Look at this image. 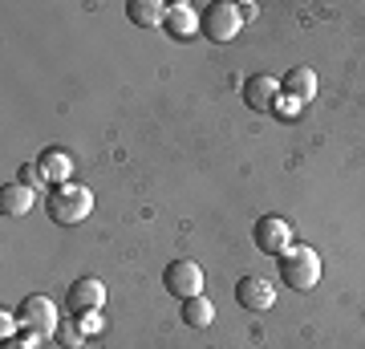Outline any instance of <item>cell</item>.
<instances>
[{"label": "cell", "mask_w": 365, "mask_h": 349, "mask_svg": "<svg viewBox=\"0 0 365 349\" xmlns=\"http://www.w3.org/2000/svg\"><path fill=\"white\" fill-rule=\"evenodd\" d=\"M45 211H49V220H53V223H61V228H73V223L90 220V211H93V191H90V187H81V183H57V187H49Z\"/></svg>", "instance_id": "cell-1"}, {"label": "cell", "mask_w": 365, "mask_h": 349, "mask_svg": "<svg viewBox=\"0 0 365 349\" xmlns=\"http://www.w3.org/2000/svg\"><path fill=\"white\" fill-rule=\"evenodd\" d=\"M280 280L288 288H297V293L317 288V280H321V256H317V248H309V244L288 248L284 256H280Z\"/></svg>", "instance_id": "cell-2"}, {"label": "cell", "mask_w": 365, "mask_h": 349, "mask_svg": "<svg viewBox=\"0 0 365 349\" xmlns=\"http://www.w3.org/2000/svg\"><path fill=\"white\" fill-rule=\"evenodd\" d=\"M16 325L25 329V337L45 341V337H53L61 329V317H57V305H53L45 293H33V297H25L16 305Z\"/></svg>", "instance_id": "cell-3"}, {"label": "cell", "mask_w": 365, "mask_h": 349, "mask_svg": "<svg viewBox=\"0 0 365 349\" xmlns=\"http://www.w3.org/2000/svg\"><path fill=\"white\" fill-rule=\"evenodd\" d=\"M240 29H244V13H240V4L232 0H211L203 16H199V33L215 45H227V41L240 37Z\"/></svg>", "instance_id": "cell-4"}, {"label": "cell", "mask_w": 365, "mask_h": 349, "mask_svg": "<svg viewBox=\"0 0 365 349\" xmlns=\"http://www.w3.org/2000/svg\"><path fill=\"white\" fill-rule=\"evenodd\" d=\"M163 285H167L170 297H179V300L203 297V268L195 260H170L167 272H163Z\"/></svg>", "instance_id": "cell-5"}, {"label": "cell", "mask_w": 365, "mask_h": 349, "mask_svg": "<svg viewBox=\"0 0 365 349\" xmlns=\"http://www.w3.org/2000/svg\"><path fill=\"white\" fill-rule=\"evenodd\" d=\"M252 240H256L264 256H284L292 248V223L280 220V216H260L256 228H252Z\"/></svg>", "instance_id": "cell-6"}, {"label": "cell", "mask_w": 365, "mask_h": 349, "mask_svg": "<svg viewBox=\"0 0 365 349\" xmlns=\"http://www.w3.org/2000/svg\"><path fill=\"white\" fill-rule=\"evenodd\" d=\"M240 93H244V106L256 110V114H272L276 106H280V98H284L280 81L272 74H252V78H244V90Z\"/></svg>", "instance_id": "cell-7"}, {"label": "cell", "mask_w": 365, "mask_h": 349, "mask_svg": "<svg viewBox=\"0 0 365 349\" xmlns=\"http://www.w3.org/2000/svg\"><path fill=\"white\" fill-rule=\"evenodd\" d=\"M235 300H240V309H248V313H268L276 305V288L264 276H240Z\"/></svg>", "instance_id": "cell-8"}, {"label": "cell", "mask_w": 365, "mask_h": 349, "mask_svg": "<svg viewBox=\"0 0 365 349\" xmlns=\"http://www.w3.org/2000/svg\"><path fill=\"white\" fill-rule=\"evenodd\" d=\"M106 305V285L93 276H81L78 285H69V313L73 317H93Z\"/></svg>", "instance_id": "cell-9"}, {"label": "cell", "mask_w": 365, "mask_h": 349, "mask_svg": "<svg viewBox=\"0 0 365 349\" xmlns=\"http://www.w3.org/2000/svg\"><path fill=\"white\" fill-rule=\"evenodd\" d=\"M163 29H167L175 41H191V37H199V13L187 4V0H179V4H167Z\"/></svg>", "instance_id": "cell-10"}, {"label": "cell", "mask_w": 365, "mask_h": 349, "mask_svg": "<svg viewBox=\"0 0 365 349\" xmlns=\"http://www.w3.org/2000/svg\"><path fill=\"white\" fill-rule=\"evenodd\" d=\"M280 90H284L288 102H313L317 98V74H313V65H292L284 74V81H280Z\"/></svg>", "instance_id": "cell-11"}, {"label": "cell", "mask_w": 365, "mask_h": 349, "mask_svg": "<svg viewBox=\"0 0 365 349\" xmlns=\"http://www.w3.org/2000/svg\"><path fill=\"white\" fill-rule=\"evenodd\" d=\"M37 167H41V175L49 179V187H57V183H73V155H69V151H61V146L41 151Z\"/></svg>", "instance_id": "cell-12"}, {"label": "cell", "mask_w": 365, "mask_h": 349, "mask_svg": "<svg viewBox=\"0 0 365 349\" xmlns=\"http://www.w3.org/2000/svg\"><path fill=\"white\" fill-rule=\"evenodd\" d=\"M29 207H33V187H25V183L0 187V216L4 220H21V216H29Z\"/></svg>", "instance_id": "cell-13"}, {"label": "cell", "mask_w": 365, "mask_h": 349, "mask_svg": "<svg viewBox=\"0 0 365 349\" xmlns=\"http://www.w3.org/2000/svg\"><path fill=\"white\" fill-rule=\"evenodd\" d=\"M126 16H130L138 29L163 25V16H167V4H158V0H130V4H126Z\"/></svg>", "instance_id": "cell-14"}, {"label": "cell", "mask_w": 365, "mask_h": 349, "mask_svg": "<svg viewBox=\"0 0 365 349\" xmlns=\"http://www.w3.org/2000/svg\"><path fill=\"white\" fill-rule=\"evenodd\" d=\"M182 321L191 325V329H207V325L215 321V309H211V300H207V297L182 300Z\"/></svg>", "instance_id": "cell-15"}, {"label": "cell", "mask_w": 365, "mask_h": 349, "mask_svg": "<svg viewBox=\"0 0 365 349\" xmlns=\"http://www.w3.org/2000/svg\"><path fill=\"white\" fill-rule=\"evenodd\" d=\"M57 341H61V345H66V349H78L81 341H86V333H81V329H78V325H73V321H66V325H61V329H57Z\"/></svg>", "instance_id": "cell-16"}, {"label": "cell", "mask_w": 365, "mask_h": 349, "mask_svg": "<svg viewBox=\"0 0 365 349\" xmlns=\"http://www.w3.org/2000/svg\"><path fill=\"white\" fill-rule=\"evenodd\" d=\"M16 183H25V187H33V191H37V187H45V175H41V167H37V158H33V163H25V167H21V179Z\"/></svg>", "instance_id": "cell-17"}, {"label": "cell", "mask_w": 365, "mask_h": 349, "mask_svg": "<svg viewBox=\"0 0 365 349\" xmlns=\"http://www.w3.org/2000/svg\"><path fill=\"white\" fill-rule=\"evenodd\" d=\"M13 329H16V313H0V337H4V341H9V337H13Z\"/></svg>", "instance_id": "cell-18"}, {"label": "cell", "mask_w": 365, "mask_h": 349, "mask_svg": "<svg viewBox=\"0 0 365 349\" xmlns=\"http://www.w3.org/2000/svg\"><path fill=\"white\" fill-rule=\"evenodd\" d=\"M4 349H33V337H9Z\"/></svg>", "instance_id": "cell-19"}]
</instances>
